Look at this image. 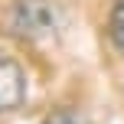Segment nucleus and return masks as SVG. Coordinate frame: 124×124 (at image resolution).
Returning a JSON list of instances; mask_svg holds the SVG:
<instances>
[{"instance_id": "obj_1", "label": "nucleus", "mask_w": 124, "mask_h": 124, "mask_svg": "<svg viewBox=\"0 0 124 124\" xmlns=\"http://www.w3.org/2000/svg\"><path fill=\"white\" fill-rule=\"evenodd\" d=\"M26 101V72L10 52L0 49V114L16 111Z\"/></svg>"}, {"instance_id": "obj_2", "label": "nucleus", "mask_w": 124, "mask_h": 124, "mask_svg": "<svg viewBox=\"0 0 124 124\" xmlns=\"http://www.w3.org/2000/svg\"><path fill=\"white\" fill-rule=\"evenodd\" d=\"M108 36H111L114 49L124 56V0L111 7V16H108Z\"/></svg>"}, {"instance_id": "obj_3", "label": "nucleus", "mask_w": 124, "mask_h": 124, "mask_svg": "<svg viewBox=\"0 0 124 124\" xmlns=\"http://www.w3.org/2000/svg\"><path fill=\"white\" fill-rule=\"evenodd\" d=\"M39 124H92L82 111H75V108H56V111H49Z\"/></svg>"}]
</instances>
